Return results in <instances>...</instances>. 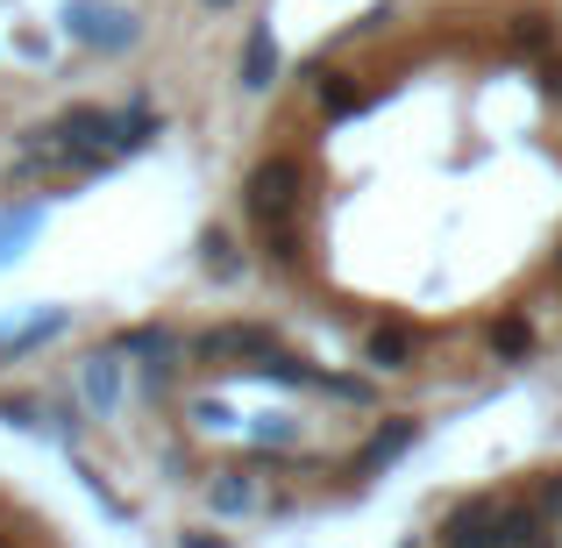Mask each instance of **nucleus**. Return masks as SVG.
Returning <instances> with one entry per match:
<instances>
[{
	"mask_svg": "<svg viewBox=\"0 0 562 548\" xmlns=\"http://www.w3.org/2000/svg\"><path fill=\"white\" fill-rule=\"evenodd\" d=\"M192 286L420 421L562 384V0H335L278 29Z\"/></svg>",
	"mask_w": 562,
	"mask_h": 548,
	"instance_id": "1",
	"label": "nucleus"
}]
</instances>
